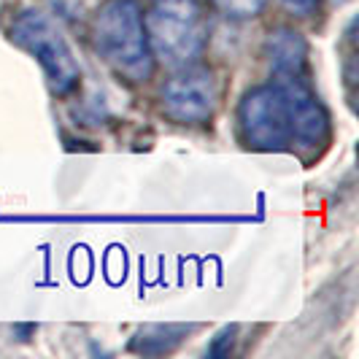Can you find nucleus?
Masks as SVG:
<instances>
[{
  "instance_id": "1a4fd4ad",
  "label": "nucleus",
  "mask_w": 359,
  "mask_h": 359,
  "mask_svg": "<svg viewBox=\"0 0 359 359\" xmlns=\"http://www.w3.org/2000/svg\"><path fill=\"white\" fill-rule=\"evenodd\" d=\"M268 0H214V6L230 19H252L265 8Z\"/></svg>"
},
{
  "instance_id": "39448f33",
  "label": "nucleus",
  "mask_w": 359,
  "mask_h": 359,
  "mask_svg": "<svg viewBox=\"0 0 359 359\" xmlns=\"http://www.w3.org/2000/svg\"><path fill=\"white\" fill-rule=\"evenodd\" d=\"M216 79L211 71L198 65H184L162 87V111L173 122L198 125L205 122L216 108Z\"/></svg>"
},
{
  "instance_id": "20e7f679",
  "label": "nucleus",
  "mask_w": 359,
  "mask_h": 359,
  "mask_svg": "<svg viewBox=\"0 0 359 359\" xmlns=\"http://www.w3.org/2000/svg\"><path fill=\"white\" fill-rule=\"evenodd\" d=\"M243 141L254 149H284L289 144L287 97L278 84H262L243 95L238 108Z\"/></svg>"
},
{
  "instance_id": "423d86ee",
  "label": "nucleus",
  "mask_w": 359,
  "mask_h": 359,
  "mask_svg": "<svg viewBox=\"0 0 359 359\" xmlns=\"http://www.w3.org/2000/svg\"><path fill=\"white\" fill-rule=\"evenodd\" d=\"M287 97L289 141L303 149H319L330 138V114L311 92L306 79H276Z\"/></svg>"
},
{
  "instance_id": "6e6552de",
  "label": "nucleus",
  "mask_w": 359,
  "mask_h": 359,
  "mask_svg": "<svg viewBox=\"0 0 359 359\" xmlns=\"http://www.w3.org/2000/svg\"><path fill=\"white\" fill-rule=\"evenodd\" d=\"M187 335V327L179 324H154V327H144L138 332V338L133 341V348L138 354H168L173 351Z\"/></svg>"
},
{
  "instance_id": "9d476101",
  "label": "nucleus",
  "mask_w": 359,
  "mask_h": 359,
  "mask_svg": "<svg viewBox=\"0 0 359 359\" xmlns=\"http://www.w3.org/2000/svg\"><path fill=\"white\" fill-rule=\"evenodd\" d=\"M281 6L289 8L292 14H297V17H308L322 6V0H281Z\"/></svg>"
},
{
  "instance_id": "f257e3e1",
  "label": "nucleus",
  "mask_w": 359,
  "mask_h": 359,
  "mask_svg": "<svg viewBox=\"0 0 359 359\" xmlns=\"http://www.w3.org/2000/svg\"><path fill=\"white\" fill-rule=\"evenodd\" d=\"M95 43L114 71L130 81H146L154 57L146 41L144 11L138 0H106L95 14Z\"/></svg>"
},
{
  "instance_id": "7ed1b4c3",
  "label": "nucleus",
  "mask_w": 359,
  "mask_h": 359,
  "mask_svg": "<svg viewBox=\"0 0 359 359\" xmlns=\"http://www.w3.org/2000/svg\"><path fill=\"white\" fill-rule=\"evenodd\" d=\"M11 38L36 57L57 95H68L79 84V65L62 33L38 11H27L11 25Z\"/></svg>"
},
{
  "instance_id": "0eeeda50",
  "label": "nucleus",
  "mask_w": 359,
  "mask_h": 359,
  "mask_svg": "<svg viewBox=\"0 0 359 359\" xmlns=\"http://www.w3.org/2000/svg\"><path fill=\"white\" fill-rule=\"evenodd\" d=\"M270 71L276 79H306L308 68V43L292 27H278L268 36L265 43Z\"/></svg>"
},
{
  "instance_id": "f03ea898",
  "label": "nucleus",
  "mask_w": 359,
  "mask_h": 359,
  "mask_svg": "<svg viewBox=\"0 0 359 359\" xmlns=\"http://www.w3.org/2000/svg\"><path fill=\"white\" fill-rule=\"evenodd\" d=\"M151 57L168 68L192 65L205 43V17L198 0H154L144 14Z\"/></svg>"
}]
</instances>
